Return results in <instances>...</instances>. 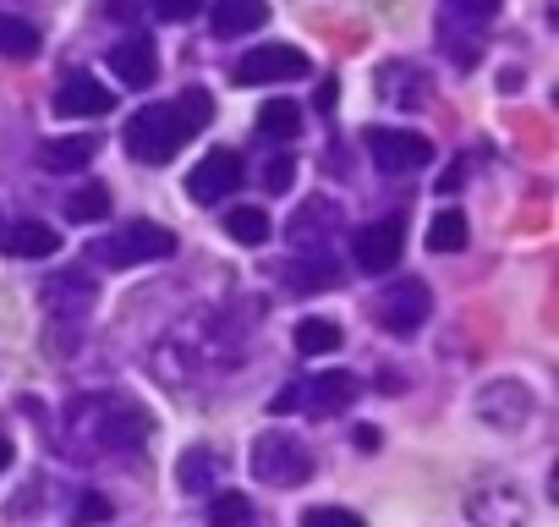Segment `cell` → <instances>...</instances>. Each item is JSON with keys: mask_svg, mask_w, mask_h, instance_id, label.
Returning a JSON list of instances; mask_svg holds the SVG:
<instances>
[{"mask_svg": "<svg viewBox=\"0 0 559 527\" xmlns=\"http://www.w3.org/2000/svg\"><path fill=\"white\" fill-rule=\"evenodd\" d=\"M176 253V236L154 220H121V231L94 242V258L110 264V270H138V264H159Z\"/></svg>", "mask_w": 559, "mask_h": 527, "instance_id": "cell-1", "label": "cell"}, {"mask_svg": "<svg viewBox=\"0 0 559 527\" xmlns=\"http://www.w3.org/2000/svg\"><path fill=\"white\" fill-rule=\"evenodd\" d=\"M72 418H83L88 423V434L94 440H105L110 450H138L148 434H154V418L138 407V401H121V396H99V401H78L72 407Z\"/></svg>", "mask_w": 559, "mask_h": 527, "instance_id": "cell-2", "label": "cell"}, {"mask_svg": "<svg viewBox=\"0 0 559 527\" xmlns=\"http://www.w3.org/2000/svg\"><path fill=\"white\" fill-rule=\"evenodd\" d=\"M187 143H192V132H187V121L176 116V105H143V110L127 121V149H132L143 165H165V160H176Z\"/></svg>", "mask_w": 559, "mask_h": 527, "instance_id": "cell-3", "label": "cell"}, {"mask_svg": "<svg viewBox=\"0 0 559 527\" xmlns=\"http://www.w3.org/2000/svg\"><path fill=\"white\" fill-rule=\"evenodd\" d=\"M252 478L274 489H302L313 478V450L292 434H258L252 440Z\"/></svg>", "mask_w": 559, "mask_h": 527, "instance_id": "cell-4", "label": "cell"}, {"mask_svg": "<svg viewBox=\"0 0 559 527\" xmlns=\"http://www.w3.org/2000/svg\"><path fill=\"white\" fill-rule=\"evenodd\" d=\"M292 78H308V56L297 45H252L230 67V83H241V89H252V83H292Z\"/></svg>", "mask_w": 559, "mask_h": 527, "instance_id": "cell-5", "label": "cell"}, {"mask_svg": "<svg viewBox=\"0 0 559 527\" xmlns=\"http://www.w3.org/2000/svg\"><path fill=\"white\" fill-rule=\"evenodd\" d=\"M428 308H433V292H428V281H390L384 292H379V303H373V319L390 330V336H412L423 319H428Z\"/></svg>", "mask_w": 559, "mask_h": 527, "instance_id": "cell-6", "label": "cell"}, {"mask_svg": "<svg viewBox=\"0 0 559 527\" xmlns=\"http://www.w3.org/2000/svg\"><path fill=\"white\" fill-rule=\"evenodd\" d=\"M368 154L384 176H412L433 160V143L423 132H401V127H373L368 132Z\"/></svg>", "mask_w": 559, "mask_h": 527, "instance_id": "cell-7", "label": "cell"}, {"mask_svg": "<svg viewBox=\"0 0 559 527\" xmlns=\"http://www.w3.org/2000/svg\"><path fill=\"white\" fill-rule=\"evenodd\" d=\"M472 412H477L488 429H499V434H515V429L532 418V390H526L521 379H488V385L477 390Z\"/></svg>", "mask_w": 559, "mask_h": 527, "instance_id": "cell-8", "label": "cell"}, {"mask_svg": "<svg viewBox=\"0 0 559 527\" xmlns=\"http://www.w3.org/2000/svg\"><path fill=\"white\" fill-rule=\"evenodd\" d=\"M401 247H406V225H401V214H390V220H373V225L357 231L352 258H357L362 276H384L401 264Z\"/></svg>", "mask_w": 559, "mask_h": 527, "instance_id": "cell-9", "label": "cell"}, {"mask_svg": "<svg viewBox=\"0 0 559 527\" xmlns=\"http://www.w3.org/2000/svg\"><path fill=\"white\" fill-rule=\"evenodd\" d=\"M241 154L236 149H209L198 165H192V176H187V198L192 203H219V198H230L236 187H241Z\"/></svg>", "mask_w": 559, "mask_h": 527, "instance_id": "cell-10", "label": "cell"}, {"mask_svg": "<svg viewBox=\"0 0 559 527\" xmlns=\"http://www.w3.org/2000/svg\"><path fill=\"white\" fill-rule=\"evenodd\" d=\"M297 396H302V407H297V412L335 418V412H346V407L362 396V385H357V374H346V368H330V374H319V379H302V385H297Z\"/></svg>", "mask_w": 559, "mask_h": 527, "instance_id": "cell-11", "label": "cell"}, {"mask_svg": "<svg viewBox=\"0 0 559 527\" xmlns=\"http://www.w3.org/2000/svg\"><path fill=\"white\" fill-rule=\"evenodd\" d=\"M466 522L472 527H526V500L510 483H483L466 494Z\"/></svg>", "mask_w": 559, "mask_h": 527, "instance_id": "cell-12", "label": "cell"}, {"mask_svg": "<svg viewBox=\"0 0 559 527\" xmlns=\"http://www.w3.org/2000/svg\"><path fill=\"white\" fill-rule=\"evenodd\" d=\"M341 203L335 198H308L302 209H297V220H292V247L297 253H330V236L341 231Z\"/></svg>", "mask_w": 559, "mask_h": 527, "instance_id": "cell-13", "label": "cell"}, {"mask_svg": "<svg viewBox=\"0 0 559 527\" xmlns=\"http://www.w3.org/2000/svg\"><path fill=\"white\" fill-rule=\"evenodd\" d=\"M110 110H116V94L88 72H78V78H67L56 89V116L61 121H88V116H110Z\"/></svg>", "mask_w": 559, "mask_h": 527, "instance_id": "cell-14", "label": "cell"}, {"mask_svg": "<svg viewBox=\"0 0 559 527\" xmlns=\"http://www.w3.org/2000/svg\"><path fill=\"white\" fill-rule=\"evenodd\" d=\"M94 297H99V286H94V276H83V270H61V276L45 281V308H50L56 319H83V314L94 308Z\"/></svg>", "mask_w": 559, "mask_h": 527, "instance_id": "cell-15", "label": "cell"}, {"mask_svg": "<svg viewBox=\"0 0 559 527\" xmlns=\"http://www.w3.org/2000/svg\"><path fill=\"white\" fill-rule=\"evenodd\" d=\"M110 72H116L127 89H154V78H159V56H154V45H148L143 34H132V39L110 45Z\"/></svg>", "mask_w": 559, "mask_h": 527, "instance_id": "cell-16", "label": "cell"}, {"mask_svg": "<svg viewBox=\"0 0 559 527\" xmlns=\"http://www.w3.org/2000/svg\"><path fill=\"white\" fill-rule=\"evenodd\" d=\"M219 478H225V450H214V445H192V450H181V461H176V483H181L187 494H209Z\"/></svg>", "mask_w": 559, "mask_h": 527, "instance_id": "cell-17", "label": "cell"}, {"mask_svg": "<svg viewBox=\"0 0 559 527\" xmlns=\"http://www.w3.org/2000/svg\"><path fill=\"white\" fill-rule=\"evenodd\" d=\"M209 23H214L219 39H241V34H252V28L269 23V0H214Z\"/></svg>", "mask_w": 559, "mask_h": 527, "instance_id": "cell-18", "label": "cell"}, {"mask_svg": "<svg viewBox=\"0 0 559 527\" xmlns=\"http://www.w3.org/2000/svg\"><path fill=\"white\" fill-rule=\"evenodd\" d=\"M0 247H7L12 258H50L61 247V231L56 225H39V220H23V225L0 231Z\"/></svg>", "mask_w": 559, "mask_h": 527, "instance_id": "cell-19", "label": "cell"}, {"mask_svg": "<svg viewBox=\"0 0 559 527\" xmlns=\"http://www.w3.org/2000/svg\"><path fill=\"white\" fill-rule=\"evenodd\" d=\"M99 154V138L94 132H72V138H50V143H39V165L45 171H78V165H88Z\"/></svg>", "mask_w": 559, "mask_h": 527, "instance_id": "cell-20", "label": "cell"}, {"mask_svg": "<svg viewBox=\"0 0 559 527\" xmlns=\"http://www.w3.org/2000/svg\"><path fill=\"white\" fill-rule=\"evenodd\" d=\"M335 281H341V264L330 253H308V258H297L286 270V286H297V292H324Z\"/></svg>", "mask_w": 559, "mask_h": 527, "instance_id": "cell-21", "label": "cell"}, {"mask_svg": "<svg viewBox=\"0 0 559 527\" xmlns=\"http://www.w3.org/2000/svg\"><path fill=\"white\" fill-rule=\"evenodd\" d=\"M258 132H263L269 143H292V138L302 132V110H297L292 99H263V110H258Z\"/></svg>", "mask_w": 559, "mask_h": 527, "instance_id": "cell-22", "label": "cell"}, {"mask_svg": "<svg viewBox=\"0 0 559 527\" xmlns=\"http://www.w3.org/2000/svg\"><path fill=\"white\" fill-rule=\"evenodd\" d=\"M269 231H274V225H269V214H263L258 203H236V209L225 214V236L241 242V247H263Z\"/></svg>", "mask_w": 559, "mask_h": 527, "instance_id": "cell-23", "label": "cell"}, {"mask_svg": "<svg viewBox=\"0 0 559 527\" xmlns=\"http://www.w3.org/2000/svg\"><path fill=\"white\" fill-rule=\"evenodd\" d=\"M292 341H297V352H302V358H324V352H341V341H346V336H341V325H335V319H302Z\"/></svg>", "mask_w": 559, "mask_h": 527, "instance_id": "cell-24", "label": "cell"}, {"mask_svg": "<svg viewBox=\"0 0 559 527\" xmlns=\"http://www.w3.org/2000/svg\"><path fill=\"white\" fill-rule=\"evenodd\" d=\"M0 56L7 61H34L39 56V28L23 17H0Z\"/></svg>", "mask_w": 559, "mask_h": 527, "instance_id": "cell-25", "label": "cell"}, {"mask_svg": "<svg viewBox=\"0 0 559 527\" xmlns=\"http://www.w3.org/2000/svg\"><path fill=\"white\" fill-rule=\"evenodd\" d=\"M61 209H67V220H83V225H88V220H110V192H105L99 181H83L78 192H67Z\"/></svg>", "mask_w": 559, "mask_h": 527, "instance_id": "cell-26", "label": "cell"}, {"mask_svg": "<svg viewBox=\"0 0 559 527\" xmlns=\"http://www.w3.org/2000/svg\"><path fill=\"white\" fill-rule=\"evenodd\" d=\"M209 527H252V500L236 489H219L209 500Z\"/></svg>", "mask_w": 559, "mask_h": 527, "instance_id": "cell-27", "label": "cell"}, {"mask_svg": "<svg viewBox=\"0 0 559 527\" xmlns=\"http://www.w3.org/2000/svg\"><path fill=\"white\" fill-rule=\"evenodd\" d=\"M428 247H433V253H461V247H466V214H461V209L433 214V225H428Z\"/></svg>", "mask_w": 559, "mask_h": 527, "instance_id": "cell-28", "label": "cell"}, {"mask_svg": "<svg viewBox=\"0 0 559 527\" xmlns=\"http://www.w3.org/2000/svg\"><path fill=\"white\" fill-rule=\"evenodd\" d=\"M176 116L187 121V132H203V127L214 121V99H209V89H181Z\"/></svg>", "mask_w": 559, "mask_h": 527, "instance_id": "cell-29", "label": "cell"}, {"mask_svg": "<svg viewBox=\"0 0 559 527\" xmlns=\"http://www.w3.org/2000/svg\"><path fill=\"white\" fill-rule=\"evenodd\" d=\"M302 527H368L357 511H341V505H313L308 516H302Z\"/></svg>", "mask_w": 559, "mask_h": 527, "instance_id": "cell-30", "label": "cell"}, {"mask_svg": "<svg viewBox=\"0 0 559 527\" xmlns=\"http://www.w3.org/2000/svg\"><path fill=\"white\" fill-rule=\"evenodd\" d=\"M292 176H297V160H292V154H274V160L263 165V187H269V192H286Z\"/></svg>", "mask_w": 559, "mask_h": 527, "instance_id": "cell-31", "label": "cell"}, {"mask_svg": "<svg viewBox=\"0 0 559 527\" xmlns=\"http://www.w3.org/2000/svg\"><path fill=\"white\" fill-rule=\"evenodd\" d=\"M450 17H466V23H488L499 12V0H444Z\"/></svg>", "mask_w": 559, "mask_h": 527, "instance_id": "cell-32", "label": "cell"}, {"mask_svg": "<svg viewBox=\"0 0 559 527\" xmlns=\"http://www.w3.org/2000/svg\"><path fill=\"white\" fill-rule=\"evenodd\" d=\"M72 516H78V527H88V522H105V516H110V500H105V494H83V500L72 505Z\"/></svg>", "mask_w": 559, "mask_h": 527, "instance_id": "cell-33", "label": "cell"}, {"mask_svg": "<svg viewBox=\"0 0 559 527\" xmlns=\"http://www.w3.org/2000/svg\"><path fill=\"white\" fill-rule=\"evenodd\" d=\"M198 7H203V0H154V17H165V23H187V17H198Z\"/></svg>", "mask_w": 559, "mask_h": 527, "instance_id": "cell-34", "label": "cell"}, {"mask_svg": "<svg viewBox=\"0 0 559 527\" xmlns=\"http://www.w3.org/2000/svg\"><path fill=\"white\" fill-rule=\"evenodd\" d=\"M302 407V396H297V385H286V390H280L274 401H269V412H297Z\"/></svg>", "mask_w": 559, "mask_h": 527, "instance_id": "cell-35", "label": "cell"}, {"mask_svg": "<svg viewBox=\"0 0 559 527\" xmlns=\"http://www.w3.org/2000/svg\"><path fill=\"white\" fill-rule=\"evenodd\" d=\"M335 99H341V83H335V78H330V83H324V89H319V110H335Z\"/></svg>", "mask_w": 559, "mask_h": 527, "instance_id": "cell-36", "label": "cell"}, {"mask_svg": "<svg viewBox=\"0 0 559 527\" xmlns=\"http://www.w3.org/2000/svg\"><path fill=\"white\" fill-rule=\"evenodd\" d=\"M461 176H466V165H461V160H455V165H450V171H444V176H439V187H444V192H455V187H461Z\"/></svg>", "mask_w": 559, "mask_h": 527, "instance_id": "cell-37", "label": "cell"}, {"mask_svg": "<svg viewBox=\"0 0 559 527\" xmlns=\"http://www.w3.org/2000/svg\"><path fill=\"white\" fill-rule=\"evenodd\" d=\"M357 450H379V429L362 423V429H357Z\"/></svg>", "mask_w": 559, "mask_h": 527, "instance_id": "cell-38", "label": "cell"}, {"mask_svg": "<svg viewBox=\"0 0 559 527\" xmlns=\"http://www.w3.org/2000/svg\"><path fill=\"white\" fill-rule=\"evenodd\" d=\"M105 12L110 17H132V0H105Z\"/></svg>", "mask_w": 559, "mask_h": 527, "instance_id": "cell-39", "label": "cell"}, {"mask_svg": "<svg viewBox=\"0 0 559 527\" xmlns=\"http://www.w3.org/2000/svg\"><path fill=\"white\" fill-rule=\"evenodd\" d=\"M7 467H12V445H7V440H0V472H7Z\"/></svg>", "mask_w": 559, "mask_h": 527, "instance_id": "cell-40", "label": "cell"}, {"mask_svg": "<svg viewBox=\"0 0 559 527\" xmlns=\"http://www.w3.org/2000/svg\"><path fill=\"white\" fill-rule=\"evenodd\" d=\"M0 231H7V225H0Z\"/></svg>", "mask_w": 559, "mask_h": 527, "instance_id": "cell-41", "label": "cell"}]
</instances>
